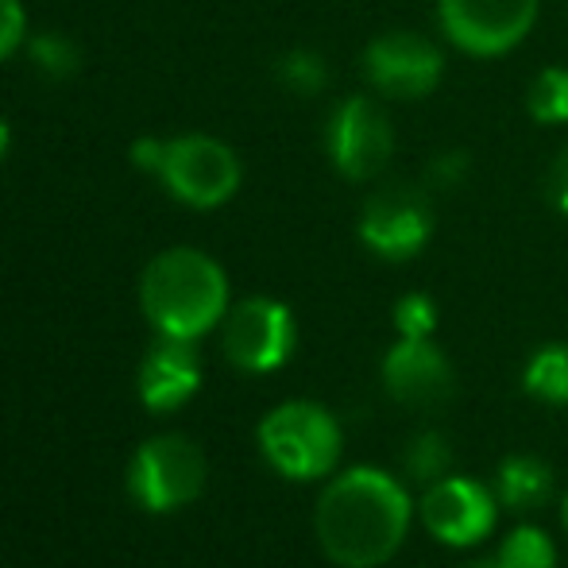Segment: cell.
Returning a JSON list of instances; mask_svg holds the SVG:
<instances>
[{
    "mask_svg": "<svg viewBox=\"0 0 568 568\" xmlns=\"http://www.w3.org/2000/svg\"><path fill=\"white\" fill-rule=\"evenodd\" d=\"M418 518L406 479L383 468L341 471L325 484L314 507V534L322 554L341 568H379L403 549Z\"/></svg>",
    "mask_w": 568,
    "mask_h": 568,
    "instance_id": "1",
    "label": "cell"
},
{
    "mask_svg": "<svg viewBox=\"0 0 568 568\" xmlns=\"http://www.w3.org/2000/svg\"><path fill=\"white\" fill-rule=\"evenodd\" d=\"M140 310L159 337H205L229 314L225 267L197 247H166L143 267Z\"/></svg>",
    "mask_w": 568,
    "mask_h": 568,
    "instance_id": "2",
    "label": "cell"
},
{
    "mask_svg": "<svg viewBox=\"0 0 568 568\" xmlns=\"http://www.w3.org/2000/svg\"><path fill=\"white\" fill-rule=\"evenodd\" d=\"M128 159L135 171L163 182L166 194L190 210H217L236 197L240 182H244V163L236 151L205 132L171 135V140L140 135L132 140Z\"/></svg>",
    "mask_w": 568,
    "mask_h": 568,
    "instance_id": "3",
    "label": "cell"
},
{
    "mask_svg": "<svg viewBox=\"0 0 568 568\" xmlns=\"http://www.w3.org/2000/svg\"><path fill=\"white\" fill-rule=\"evenodd\" d=\"M260 449L286 479H325L341 464L344 429L322 403L294 398L260 422Z\"/></svg>",
    "mask_w": 568,
    "mask_h": 568,
    "instance_id": "4",
    "label": "cell"
},
{
    "mask_svg": "<svg viewBox=\"0 0 568 568\" xmlns=\"http://www.w3.org/2000/svg\"><path fill=\"white\" fill-rule=\"evenodd\" d=\"M434 194L422 182L418 186H410V182H383L379 190L367 194L356 221L359 244L387 263H406L414 255H422L429 240H434Z\"/></svg>",
    "mask_w": 568,
    "mask_h": 568,
    "instance_id": "5",
    "label": "cell"
},
{
    "mask_svg": "<svg viewBox=\"0 0 568 568\" xmlns=\"http://www.w3.org/2000/svg\"><path fill=\"white\" fill-rule=\"evenodd\" d=\"M210 479L205 453L182 434H159L143 442L128 468V491L151 515H166L174 507H186L202 495Z\"/></svg>",
    "mask_w": 568,
    "mask_h": 568,
    "instance_id": "6",
    "label": "cell"
},
{
    "mask_svg": "<svg viewBox=\"0 0 568 568\" xmlns=\"http://www.w3.org/2000/svg\"><path fill=\"white\" fill-rule=\"evenodd\" d=\"M541 0H437L442 36L471 59L510 54L534 31Z\"/></svg>",
    "mask_w": 568,
    "mask_h": 568,
    "instance_id": "7",
    "label": "cell"
},
{
    "mask_svg": "<svg viewBox=\"0 0 568 568\" xmlns=\"http://www.w3.org/2000/svg\"><path fill=\"white\" fill-rule=\"evenodd\" d=\"M359 70L372 93L387 101H422L442 85L445 51L418 31H383L359 54Z\"/></svg>",
    "mask_w": 568,
    "mask_h": 568,
    "instance_id": "8",
    "label": "cell"
},
{
    "mask_svg": "<svg viewBox=\"0 0 568 568\" xmlns=\"http://www.w3.org/2000/svg\"><path fill=\"white\" fill-rule=\"evenodd\" d=\"M325 151L341 179L372 182L395 159V128L387 109L367 93L344 98L325 124Z\"/></svg>",
    "mask_w": 568,
    "mask_h": 568,
    "instance_id": "9",
    "label": "cell"
},
{
    "mask_svg": "<svg viewBox=\"0 0 568 568\" xmlns=\"http://www.w3.org/2000/svg\"><path fill=\"white\" fill-rule=\"evenodd\" d=\"M499 495L491 484L471 476H456L449 471L437 484L422 487L418 499V518L429 530V538H437L442 546L453 549H471L479 541H487L499 526Z\"/></svg>",
    "mask_w": 568,
    "mask_h": 568,
    "instance_id": "10",
    "label": "cell"
},
{
    "mask_svg": "<svg viewBox=\"0 0 568 568\" xmlns=\"http://www.w3.org/2000/svg\"><path fill=\"white\" fill-rule=\"evenodd\" d=\"M221 344H225L232 367H240L247 375H267L278 372L294 356L298 325H294V314L286 302L255 294V298H244L240 306H229Z\"/></svg>",
    "mask_w": 568,
    "mask_h": 568,
    "instance_id": "11",
    "label": "cell"
},
{
    "mask_svg": "<svg viewBox=\"0 0 568 568\" xmlns=\"http://www.w3.org/2000/svg\"><path fill=\"white\" fill-rule=\"evenodd\" d=\"M390 403L414 414H437L456 395V367L434 337H398L379 364Z\"/></svg>",
    "mask_w": 568,
    "mask_h": 568,
    "instance_id": "12",
    "label": "cell"
},
{
    "mask_svg": "<svg viewBox=\"0 0 568 568\" xmlns=\"http://www.w3.org/2000/svg\"><path fill=\"white\" fill-rule=\"evenodd\" d=\"M202 387V364H197L194 341L159 337L140 364V403L155 414L179 410Z\"/></svg>",
    "mask_w": 568,
    "mask_h": 568,
    "instance_id": "13",
    "label": "cell"
},
{
    "mask_svg": "<svg viewBox=\"0 0 568 568\" xmlns=\"http://www.w3.org/2000/svg\"><path fill=\"white\" fill-rule=\"evenodd\" d=\"M491 487L499 495L503 510H510V515H534V510H541L554 499L557 479L554 468L538 453H510L495 468Z\"/></svg>",
    "mask_w": 568,
    "mask_h": 568,
    "instance_id": "14",
    "label": "cell"
},
{
    "mask_svg": "<svg viewBox=\"0 0 568 568\" xmlns=\"http://www.w3.org/2000/svg\"><path fill=\"white\" fill-rule=\"evenodd\" d=\"M523 390L534 403L546 406H568V344L554 341L530 352L523 367Z\"/></svg>",
    "mask_w": 568,
    "mask_h": 568,
    "instance_id": "15",
    "label": "cell"
},
{
    "mask_svg": "<svg viewBox=\"0 0 568 568\" xmlns=\"http://www.w3.org/2000/svg\"><path fill=\"white\" fill-rule=\"evenodd\" d=\"M453 471V442L445 429H418L403 445V479L414 487H429Z\"/></svg>",
    "mask_w": 568,
    "mask_h": 568,
    "instance_id": "16",
    "label": "cell"
},
{
    "mask_svg": "<svg viewBox=\"0 0 568 568\" xmlns=\"http://www.w3.org/2000/svg\"><path fill=\"white\" fill-rule=\"evenodd\" d=\"M495 561L503 568H557V546L541 526L518 523L503 534L499 549H495Z\"/></svg>",
    "mask_w": 568,
    "mask_h": 568,
    "instance_id": "17",
    "label": "cell"
},
{
    "mask_svg": "<svg viewBox=\"0 0 568 568\" xmlns=\"http://www.w3.org/2000/svg\"><path fill=\"white\" fill-rule=\"evenodd\" d=\"M275 82L294 98H317L329 85V62L314 47H294L275 62Z\"/></svg>",
    "mask_w": 568,
    "mask_h": 568,
    "instance_id": "18",
    "label": "cell"
},
{
    "mask_svg": "<svg viewBox=\"0 0 568 568\" xmlns=\"http://www.w3.org/2000/svg\"><path fill=\"white\" fill-rule=\"evenodd\" d=\"M28 54L47 82H67L82 70V47L62 31H43L28 39Z\"/></svg>",
    "mask_w": 568,
    "mask_h": 568,
    "instance_id": "19",
    "label": "cell"
},
{
    "mask_svg": "<svg viewBox=\"0 0 568 568\" xmlns=\"http://www.w3.org/2000/svg\"><path fill=\"white\" fill-rule=\"evenodd\" d=\"M526 113L538 124H568V70L546 67L534 74L530 90H526Z\"/></svg>",
    "mask_w": 568,
    "mask_h": 568,
    "instance_id": "20",
    "label": "cell"
},
{
    "mask_svg": "<svg viewBox=\"0 0 568 568\" xmlns=\"http://www.w3.org/2000/svg\"><path fill=\"white\" fill-rule=\"evenodd\" d=\"M442 325V310L426 291H410L395 302V329L398 337H434Z\"/></svg>",
    "mask_w": 568,
    "mask_h": 568,
    "instance_id": "21",
    "label": "cell"
},
{
    "mask_svg": "<svg viewBox=\"0 0 568 568\" xmlns=\"http://www.w3.org/2000/svg\"><path fill=\"white\" fill-rule=\"evenodd\" d=\"M468 171H471V155H468V151H460V148L437 151V155L429 159L426 174H422V186H426L434 197H437V194H453V190H460V186H464Z\"/></svg>",
    "mask_w": 568,
    "mask_h": 568,
    "instance_id": "22",
    "label": "cell"
},
{
    "mask_svg": "<svg viewBox=\"0 0 568 568\" xmlns=\"http://www.w3.org/2000/svg\"><path fill=\"white\" fill-rule=\"evenodd\" d=\"M20 47H28V12H23V0H0V62L12 59Z\"/></svg>",
    "mask_w": 568,
    "mask_h": 568,
    "instance_id": "23",
    "label": "cell"
},
{
    "mask_svg": "<svg viewBox=\"0 0 568 568\" xmlns=\"http://www.w3.org/2000/svg\"><path fill=\"white\" fill-rule=\"evenodd\" d=\"M546 194H549V205H554L561 217H568V148L557 151L554 163H549Z\"/></svg>",
    "mask_w": 568,
    "mask_h": 568,
    "instance_id": "24",
    "label": "cell"
},
{
    "mask_svg": "<svg viewBox=\"0 0 568 568\" xmlns=\"http://www.w3.org/2000/svg\"><path fill=\"white\" fill-rule=\"evenodd\" d=\"M8 151H12V128H8V120L0 116V163L8 159Z\"/></svg>",
    "mask_w": 568,
    "mask_h": 568,
    "instance_id": "25",
    "label": "cell"
},
{
    "mask_svg": "<svg viewBox=\"0 0 568 568\" xmlns=\"http://www.w3.org/2000/svg\"><path fill=\"white\" fill-rule=\"evenodd\" d=\"M468 568H503V565L495 561V554H491V557H479V561H471Z\"/></svg>",
    "mask_w": 568,
    "mask_h": 568,
    "instance_id": "26",
    "label": "cell"
},
{
    "mask_svg": "<svg viewBox=\"0 0 568 568\" xmlns=\"http://www.w3.org/2000/svg\"><path fill=\"white\" fill-rule=\"evenodd\" d=\"M557 510H561V526H565V534H568V491L561 495V507H557Z\"/></svg>",
    "mask_w": 568,
    "mask_h": 568,
    "instance_id": "27",
    "label": "cell"
}]
</instances>
